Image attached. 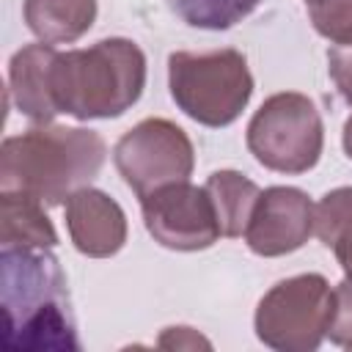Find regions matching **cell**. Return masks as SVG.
<instances>
[{"label":"cell","mask_w":352,"mask_h":352,"mask_svg":"<svg viewBox=\"0 0 352 352\" xmlns=\"http://www.w3.org/2000/svg\"><path fill=\"white\" fill-rule=\"evenodd\" d=\"M0 308L6 352H80L72 297L50 248H3Z\"/></svg>","instance_id":"cell-1"},{"label":"cell","mask_w":352,"mask_h":352,"mask_svg":"<svg viewBox=\"0 0 352 352\" xmlns=\"http://www.w3.org/2000/svg\"><path fill=\"white\" fill-rule=\"evenodd\" d=\"M104 140L94 129L38 124L6 138L0 148V190H16L47 206L88 187L104 165Z\"/></svg>","instance_id":"cell-2"},{"label":"cell","mask_w":352,"mask_h":352,"mask_svg":"<svg viewBox=\"0 0 352 352\" xmlns=\"http://www.w3.org/2000/svg\"><path fill=\"white\" fill-rule=\"evenodd\" d=\"M146 55L129 38H102L88 50L58 52L52 91L60 113L80 121L116 118L143 94Z\"/></svg>","instance_id":"cell-3"},{"label":"cell","mask_w":352,"mask_h":352,"mask_svg":"<svg viewBox=\"0 0 352 352\" xmlns=\"http://www.w3.org/2000/svg\"><path fill=\"white\" fill-rule=\"evenodd\" d=\"M168 85L179 110L204 126H228L253 94L248 60L236 50L173 52L168 58Z\"/></svg>","instance_id":"cell-4"},{"label":"cell","mask_w":352,"mask_h":352,"mask_svg":"<svg viewBox=\"0 0 352 352\" xmlns=\"http://www.w3.org/2000/svg\"><path fill=\"white\" fill-rule=\"evenodd\" d=\"M324 129L319 110L302 94L270 96L248 124V148L270 170L305 173L319 162Z\"/></svg>","instance_id":"cell-5"},{"label":"cell","mask_w":352,"mask_h":352,"mask_svg":"<svg viewBox=\"0 0 352 352\" xmlns=\"http://www.w3.org/2000/svg\"><path fill=\"white\" fill-rule=\"evenodd\" d=\"M333 292L322 275H294L275 283L256 308V336L280 352H311L327 336Z\"/></svg>","instance_id":"cell-6"},{"label":"cell","mask_w":352,"mask_h":352,"mask_svg":"<svg viewBox=\"0 0 352 352\" xmlns=\"http://www.w3.org/2000/svg\"><path fill=\"white\" fill-rule=\"evenodd\" d=\"M113 162L124 182L143 198L165 184L187 182L195 154L182 126L168 118H146L121 135L113 148Z\"/></svg>","instance_id":"cell-7"},{"label":"cell","mask_w":352,"mask_h":352,"mask_svg":"<svg viewBox=\"0 0 352 352\" xmlns=\"http://www.w3.org/2000/svg\"><path fill=\"white\" fill-rule=\"evenodd\" d=\"M140 206L148 234L170 250H204L220 236L209 192L190 182L165 184L143 195Z\"/></svg>","instance_id":"cell-8"},{"label":"cell","mask_w":352,"mask_h":352,"mask_svg":"<svg viewBox=\"0 0 352 352\" xmlns=\"http://www.w3.org/2000/svg\"><path fill=\"white\" fill-rule=\"evenodd\" d=\"M316 206L297 187H270L258 195L245 239L258 256H283L302 248L314 231Z\"/></svg>","instance_id":"cell-9"},{"label":"cell","mask_w":352,"mask_h":352,"mask_svg":"<svg viewBox=\"0 0 352 352\" xmlns=\"http://www.w3.org/2000/svg\"><path fill=\"white\" fill-rule=\"evenodd\" d=\"M66 228L74 248L91 258H107L126 242V217L102 190L82 187L66 201Z\"/></svg>","instance_id":"cell-10"},{"label":"cell","mask_w":352,"mask_h":352,"mask_svg":"<svg viewBox=\"0 0 352 352\" xmlns=\"http://www.w3.org/2000/svg\"><path fill=\"white\" fill-rule=\"evenodd\" d=\"M55 58H58V50L41 41L14 52L8 63V91L16 102V110L33 124H50L60 113L52 91Z\"/></svg>","instance_id":"cell-11"},{"label":"cell","mask_w":352,"mask_h":352,"mask_svg":"<svg viewBox=\"0 0 352 352\" xmlns=\"http://www.w3.org/2000/svg\"><path fill=\"white\" fill-rule=\"evenodd\" d=\"M0 242L3 248H55L58 234L44 204L28 192L0 190Z\"/></svg>","instance_id":"cell-12"},{"label":"cell","mask_w":352,"mask_h":352,"mask_svg":"<svg viewBox=\"0 0 352 352\" xmlns=\"http://www.w3.org/2000/svg\"><path fill=\"white\" fill-rule=\"evenodd\" d=\"M94 19L96 0H25V22L47 44L77 41Z\"/></svg>","instance_id":"cell-13"},{"label":"cell","mask_w":352,"mask_h":352,"mask_svg":"<svg viewBox=\"0 0 352 352\" xmlns=\"http://www.w3.org/2000/svg\"><path fill=\"white\" fill-rule=\"evenodd\" d=\"M204 190L209 192V201L214 206L220 236H242L261 190L236 170H214L206 179Z\"/></svg>","instance_id":"cell-14"},{"label":"cell","mask_w":352,"mask_h":352,"mask_svg":"<svg viewBox=\"0 0 352 352\" xmlns=\"http://www.w3.org/2000/svg\"><path fill=\"white\" fill-rule=\"evenodd\" d=\"M314 231L322 245L336 253L344 272L352 275V187L330 190L316 204Z\"/></svg>","instance_id":"cell-15"},{"label":"cell","mask_w":352,"mask_h":352,"mask_svg":"<svg viewBox=\"0 0 352 352\" xmlns=\"http://www.w3.org/2000/svg\"><path fill=\"white\" fill-rule=\"evenodd\" d=\"M261 0H168L170 11L192 28L226 30L258 8Z\"/></svg>","instance_id":"cell-16"},{"label":"cell","mask_w":352,"mask_h":352,"mask_svg":"<svg viewBox=\"0 0 352 352\" xmlns=\"http://www.w3.org/2000/svg\"><path fill=\"white\" fill-rule=\"evenodd\" d=\"M305 6L316 33L333 44H352V0H314Z\"/></svg>","instance_id":"cell-17"},{"label":"cell","mask_w":352,"mask_h":352,"mask_svg":"<svg viewBox=\"0 0 352 352\" xmlns=\"http://www.w3.org/2000/svg\"><path fill=\"white\" fill-rule=\"evenodd\" d=\"M327 338L338 346L352 349V275L333 289V311L327 322Z\"/></svg>","instance_id":"cell-18"},{"label":"cell","mask_w":352,"mask_h":352,"mask_svg":"<svg viewBox=\"0 0 352 352\" xmlns=\"http://www.w3.org/2000/svg\"><path fill=\"white\" fill-rule=\"evenodd\" d=\"M327 69L338 94L352 104V44H336L327 50Z\"/></svg>","instance_id":"cell-19"},{"label":"cell","mask_w":352,"mask_h":352,"mask_svg":"<svg viewBox=\"0 0 352 352\" xmlns=\"http://www.w3.org/2000/svg\"><path fill=\"white\" fill-rule=\"evenodd\" d=\"M157 346H160V349H198V346L209 349L212 344H209L204 336H198L195 330H190V327H168V330L160 336Z\"/></svg>","instance_id":"cell-20"},{"label":"cell","mask_w":352,"mask_h":352,"mask_svg":"<svg viewBox=\"0 0 352 352\" xmlns=\"http://www.w3.org/2000/svg\"><path fill=\"white\" fill-rule=\"evenodd\" d=\"M344 151H346V157L352 160V116H349L346 124H344Z\"/></svg>","instance_id":"cell-21"},{"label":"cell","mask_w":352,"mask_h":352,"mask_svg":"<svg viewBox=\"0 0 352 352\" xmlns=\"http://www.w3.org/2000/svg\"><path fill=\"white\" fill-rule=\"evenodd\" d=\"M305 3H314V0H305Z\"/></svg>","instance_id":"cell-22"}]
</instances>
